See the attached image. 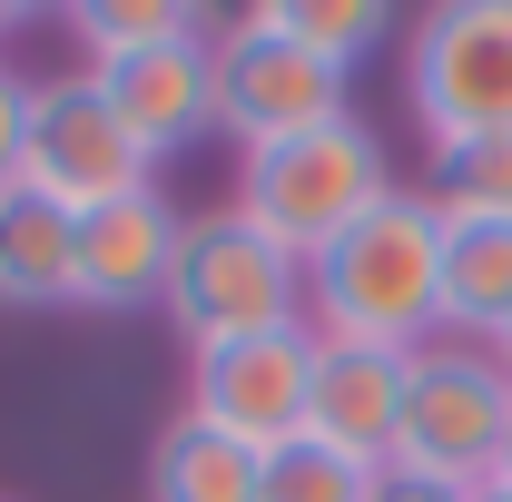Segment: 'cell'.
<instances>
[{"label": "cell", "instance_id": "14", "mask_svg": "<svg viewBox=\"0 0 512 502\" xmlns=\"http://www.w3.org/2000/svg\"><path fill=\"white\" fill-rule=\"evenodd\" d=\"M256 463L266 453L227 443L197 414H178L168 434L148 443V502H256Z\"/></svg>", "mask_w": 512, "mask_h": 502}, {"label": "cell", "instance_id": "18", "mask_svg": "<svg viewBox=\"0 0 512 502\" xmlns=\"http://www.w3.org/2000/svg\"><path fill=\"white\" fill-rule=\"evenodd\" d=\"M365 493H375V473L345 463V453H325L316 434L276 443V453L256 463V502H365Z\"/></svg>", "mask_w": 512, "mask_h": 502}, {"label": "cell", "instance_id": "11", "mask_svg": "<svg viewBox=\"0 0 512 502\" xmlns=\"http://www.w3.org/2000/svg\"><path fill=\"white\" fill-rule=\"evenodd\" d=\"M404 375L414 355H384V345H335L316 335V384H306V434L345 463L384 473L394 463V424H404Z\"/></svg>", "mask_w": 512, "mask_h": 502}, {"label": "cell", "instance_id": "10", "mask_svg": "<svg viewBox=\"0 0 512 502\" xmlns=\"http://www.w3.org/2000/svg\"><path fill=\"white\" fill-rule=\"evenodd\" d=\"M89 79H99L109 109L148 138V158H168V148H188L197 128H217V30H178V40H158V50L99 60Z\"/></svg>", "mask_w": 512, "mask_h": 502}, {"label": "cell", "instance_id": "8", "mask_svg": "<svg viewBox=\"0 0 512 502\" xmlns=\"http://www.w3.org/2000/svg\"><path fill=\"white\" fill-rule=\"evenodd\" d=\"M325 119H345V69L306 60V50L276 40L256 10L217 30V128H227L237 148H276V138L325 128Z\"/></svg>", "mask_w": 512, "mask_h": 502}, {"label": "cell", "instance_id": "4", "mask_svg": "<svg viewBox=\"0 0 512 502\" xmlns=\"http://www.w3.org/2000/svg\"><path fill=\"white\" fill-rule=\"evenodd\" d=\"M503 434H512V375L493 345H453L434 335L404 375V424H394V463L434 473L453 493H493L503 473Z\"/></svg>", "mask_w": 512, "mask_h": 502}, {"label": "cell", "instance_id": "20", "mask_svg": "<svg viewBox=\"0 0 512 502\" xmlns=\"http://www.w3.org/2000/svg\"><path fill=\"white\" fill-rule=\"evenodd\" d=\"M365 502H473V493H453V483H434V473H404V463H384Z\"/></svg>", "mask_w": 512, "mask_h": 502}, {"label": "cell", "instance_id": "19", "mask_svg": "<svg viewBox=\"0 0 512 502\" xmlns=\"http://www.w3.org/2000/svg\"><path fill=\"white\" fill-rule=\"evenodd\" d=\"M20 158H30V79L0 60V197L20 188Z\"/></svg>", "mask_w": 512, "mask_h": 502}, {"label": "cell", "instance_id": "17", "mask_svg": "<svg viewBox=\"0 0 512 502\" xmlns=\"http://www.w3.org/2000/svg\"><path fill=\"white\" fill-rule=\"evenodd\" d=\"M69 30H79L89 69H99V60H128V50H158L178 30H207V10H178V0H79Z\"/></svg>", "mask_w": 512, "mask_h": 502}, {"label": "cell", "instance_id": "16", "mask_svg": "<svg viewBox=\"0 0 512 502\" xmlns=\"http://www.w3.org/2000/svg\"><path fill=\"white\" fill-rule=\"evenodd\" d=\"M434 217H512V128L503 138H463V148H434Z\"/></svg>", "mask_w": 512, "mask_h": 502}, {"label": "cell", "instance_id": "5", "mask_svg": "<svg viewBox=\"0 0 512 502\" xmlns=\"http://www.w3.org/2000/svg\"><path fill=\"white\" fill-rule=\"evenodd\" d=\"M404 109L434 148L503 138L512 128V0H444V10L414 20Z\"/></svg>", "mask_w": 512, "mask_h": 502}, {"label": "cell", "instance_id": "21", "mask_svg": "<svg viewBox=\"0 0 512 502\" xmlns=\"http://www.w3.org/2000/svg\"><path fill=\"white\" fill-rule=\"evenodd\" d=\"M493 483H503V493H512V434H503V473H493Z\"/></svg>", "mask_w": 512, "mask_h": 502}, {"label": "cell", "instance_id": "7", "mask_svg": "<svg viewBox=\"0 0 512 502\" xmlns=\"http://www.w3.org/2000/svg\"><path fill=\"white\" fill-rule=\"evenodd\" d=\"M306 384H316V325H276V335H247V345H207L188 365V414L217 424L247 453H276V443L306 434Z\"/></svg>", "mask_w": 512, "mask_h": 502}, {"label": "cell", "instance_id": "15", "mask_svg": "<svg viewBox=\"0 0 512 502\" xmlns=\"http://www.w3.org/2000/svg\"><path fill=\"white\" fill-rule=\"evenodd\" d=\"M256 20H266L276 40H296L306 60H325V69H355L384 30H394V20H384V0H266Z\"/></svg>", "mask_w": 512, "mask_h": 502}, {"label": "cell", "instance_id": "13", "mask_svg": "<svg viewBox=\"0 0 512 502\" xmlns=\"http://www.w3.org/2000/svg\"><path fill=\"white\" fill-rule=\"evenodd\" d=\"M69 276H79V217L10 188L0 197V306H69Z\"/></svg>", "mask_w": 512, "mask_h": 502}, {"label": "cell", "instance_id": "25", "mask_svg": "<svg viewBox=\"0 0 512 502\" xmlns=\"http://www.w3.org/2000/svg\"><path fill=\"white\" fill-rule=\"evenodd\" d=\"M0 502H10V493H0Z\"/></svg>", "mask_w": 512, "mask_h": 502}, {"label": "cell", "instance_id": "23", "mask_svg": "<svg viewBox=\"0 0 512 502\" xmlns=\"http://www.w3.org/2000/svg\"><path fill=\"white\" fill-rule=\"evenodd\" d=\"M10 30H20V10H0V40H10Z\"/></svg>", "mask_w": 512, "mask_h": 502}, {"label": "cell", "instance_id": "12", "mask_svg": "<svg viewBox=\"0 0 512 502\" xmlns=\"http://www.w3.org/2000/svg\"><path fill=\"white\" fill-rule=\"evenodd\" d=\"M512 325V217H444V335L503 345Z\"/></svg>", "mask_w": 512, "mask_h": 502}, {"label": "cell", "instance_id": "3", "mask_svg": "<svg viewBox=\"0 0 512 502\" xmlns=\"http://www.w3.org/2000/svg\"><path fill=\"white\" fill-rule=\"evenodd\" d=\"M168 325L188 335V355L207 345H247V335H276V325H306V266L276 247V237H256L237 207H207L188 217V237H178V266H168Z\"/></svg>", "mask_w": 512, "mask_h": 502}, {"label": "cell", "instance_id": "9", "mask_svg": "<svg viewBox=\"0 0 512 502\" xmlns=\"http://www.w3.org/2000/svg\"><path fill=\"white\" fill-rule=\"evenodd\" d=\"M178 237H188V217H178L158 188L119 197V207H89V217H79L69 306H99V315L158 306V296H168V266H178Z\"/></svg>", "mask_w": 512, "mask_h": 502}, {"label": "cell", "instance_id": "2", "mask_svg": "<svg viewBox=\"0 0 512 502\" xmlns=\"http://www.w3.org/2000/svg\"><path fill=\"white\" fill-rule=\"evenodd\" d=\"M394 197V168H384V138L355 109L325 128H296V138H276V148H247L237 158V217H247L256 237H276V247L296 256H325L365 207Z\"/></svg>", "mask_w": 512, "mask_h": 502}, {"label": "cell", "instance_id": "22", "mask_svg": "<svg viewBox=\"0 0 512 502\" xmlns=\"http://www.w3.org/2000/svg\"><path fill=\"white\" fill-rule=\"evenodd\" d=\"M493 355H503V375H512V325H503V345H493Z\"/></svg>", "mask_w": 512, "mask_h": 502}, {"label": "cell", "instance_id": "6", "mask_svg": "<svg viewBox=\"0 0 512 502\" xmlns=\"http://www.w3.org/2000/svg\"><path fill=\"white\" fill-rule=\"evenodd\" d=\"M148 138L109 109V89L89 69L69 79H30V158H20V188L89 217V207H119V197L148 188Z\"/></svg>", "mask_w": 512, "mask_h": 502}, {"label": "cell", "instance_id": "1", "mask_svg": "<svg viewBox=\"0 0 512 502\" xmlns=\"http://www.w3.org/2000/svg\"><path fill=\"white\" fill-rule=\"evenodd\" d=\"M306 306H316V335H335V345L424 355L444 335V217H434V197L394 188L325 256H306Z\"/></svg>", "mask_w": 512, "mask_h": 502}, {"label": "cell", "instance_id": "24", "mask_svg": "<svg viewBox=\"0 0 512 502\" xmlns=\"http://www.w3.org/2000/svg\"><path fill=\"white\" fill-rule=\"evenodd\" d=\"M473 502H512V493H503V483H493V493H473Z\"/></svg>", "mask_w": 512, "mask_h": 502}]
</instances>
